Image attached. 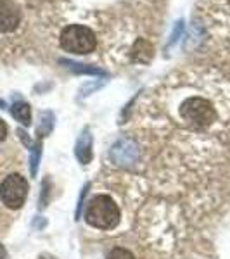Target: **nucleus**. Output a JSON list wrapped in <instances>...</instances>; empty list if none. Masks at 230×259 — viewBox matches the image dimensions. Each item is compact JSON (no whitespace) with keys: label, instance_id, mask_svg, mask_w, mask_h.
<instances>
[{"label":"nucleus","instance_id":"nucleus-1","mask_svg":"<svg viewBox=\"0 0 230 259\" xmlns=\"http://www.w3.org/2000/svg\"><path fill=\"white\" fill-rule=\"evenodd\" d=\"M120 207L109 195H95L85 206V221L94 228L112 230L120 225Z\"/></svg>","mask_w":230,"mask_h":259},{"label":"nucleus","instance_id":"nucleus-2","mask_svg":"<svg viewBox=\"0 0 230 259\" xmlns=\"http://www.w3.org/2000/svg\"><path fill=\"white\" fill-rule=\"evenodd\" d=\"M95 45H97L95 33L82 24H69L61 33V47L69 54L85 56L95 49Z\"/></svg>","mask_w":230,"mask_h":259},{"label":"nucleus","instance_id":"nucleus-3","mask_svg":"<svg viewBox=\"0 0 230 259\" xmlns=\"http://www.w3.org/2000/svg\"><path fill=\"white\" fill-rule=\"evenodd\" d=\"M180 116L187 123L206 128L216 121V111L210 100L203 97H190L180 106Z\"/></svg>","mask_w":230,"mask_h":259},{"label":"nucleus","instance_id":"nucleus-4","mask_svg":"<svg viewBox=\"0 0 230 259\" xmlns=\"http://www.w3.org/2000/svg\"><path fill=\"white\" fill-rule=\"evenodd\" d=\"M28 182L24 177L18 173L9 175L0 185V199H2L4 206L9 209H19L23 204L26 202L28 197Z\"/></svg>","mask_w":230,"mask_h":259},{"label":"nucleus","instance_id":"nucleus-5","mask_svg":"<svg viewBox=\"0 0 230 259\" xmlns=\"http://www.w3.org/2000/svg\"><path fill=\"white\" fill-rule=\"evenodd\" d=\"M109 159L114 162L116 166L121 168H130V166L137 164L140 159V149L137 142L128 137L116 140L109 150Z\"/></svg>","mask_w":230,"mask_h":259},{"label":"nucleus","instance_id":"nucleus-6","mask_svg":"<svg viewBox=\"0 0 230 259\" xmlns=\"http://www.w3.org/2000/svg\"><path fill=\"white\" fill-rule=\"evenodd\" d=\"M21 11L12 0H0V33H11L19 26Z\"/></svg>","mask_w":230,"mask_h":259},{"label":"nucleus","instance_id":"nucleus-7","mask_svg":"<svg viewBox=\"0 0 230 259\" xmlns=\"http://www.w3.org/2000/svg\"><path fill=\"white\" fill-rule=\"evenodd\" d=\"M74 157L83 166L90 164L94 157V135L90 128H83L82 133L78 135L76 144H74Z\"/></svg>","mask_w":230,"mask_h":259},{"label":"nucleus","instance_id":"nucleus-8","mask_svg":"<svg viewBox=\"0 0 230 259\" xmlns=\"http://www.w3.org/2000/svg\"><path fill=\"white\" fill-rule=\"evenodd\" d=\"M11 114L18 123H21L23 126H30L31 124V107L28 102L24 100H16L11 106Z\"/></svg>","mask_w":230,"mask_h":259},{"label":"nucleus","instance_id":"nucleus-9","mask_svg":"<svg viewBox=\"0 0 230 259\" xmlns=\"http://www.w3.org/2000/svg\"><path fill=\"white\" fill-rule=\"evenodd\" d=\"M152 57V47L145 40H139L133 47V59L137 62H149Z\"/></svg>","mask_w":230,"mask_h":259},{"label":"nucleus","instance_id":"nucleus-10","mask_svg":"<svg viewBox=\"0 0 230 259\" xmlns=\"http://www.w3.org/2000/svg\"><path fill=\"white\" fill-rule=\"evenodd\" d=\"M62 64L66 66L68 69H71L73 73H78V74H99V76H102V74H106L102 69H99V68H92V66H87V64H80V62H73V61H68V59H64V61H61Z\"/></svg>","mask_w":230,"mask_h":259},{"label":"nucleus","instance_id":"nucleus-11","mask_svg":"<svg viewBox=\"0 0 230 259\" xmlns=\"http://www.w3.org/2000/svg\"><path fill=\"white\" fill-rule=\"evenodd\" d=\"M40 157H42V142L39 140L30 149V173H31V177H36V173H39Z\"/></svg>","mask_w":230,"mask_h":259},{"label":"nucleus","instance_id":"nucleus-12","mask_svg":"<svg viewBox=\"0 0 230 259\" xmlns=\"http://www.w3.org/2000/svg\"><path fill=\"white\" fill-rule=\"evenodd\" d=\"M54 128V114L52 112H42V123L39 130H36V133H39L40 139H44V137H47L50 132H52Z\"/></svg>","mask_w":230,"mask_h":259},{"label":"nucleus","instance_id":"nucleus-13","mask_svg":"<svg viewBox=\"0 0 230 259\" xmlns=\"http://www.w3.org/2000/svg\"><path fill=\"white\" fill-rule=\"evenodd\" d=\"M107 259H135V256H133L130 250L123 247H116L107 254Z\"/></svg>","mask_w":230,"mask_h":259},{"label":"nucleus","instance_id":"nucleus-14","mask_svg":"<svg viewBox=\"0 0 230 259\" xmlns=\"http://www.w3.org/2000/svg\"><path fill=\"white\" fill-rule=\"evenodd\" d=\"M49 192H50V182L49 178H45L44 182H42V197H40V207L44 209L45 206H47L49 202Z\"/></svg>","mask_w":230,"mask_h":259},{"label":"nucleus","instance_id":"nucleus-15","mask_svg":"<svg viewBox=\"0 0 230 259\" xmlns=\"http://www.w3.org/2000/svg\"><path fill=\"white\" fill-rule=\"evenodd\" d=\"M89 189H90V183H87V185L83 187L82 192H80V199H78L76 212H74V218H76V220H80V216H82V211H83V200H85V195H87V192H89Z\"/></svg>","mask_w":230,"mask_h":259},{"label":"nucleus","instance_id":"nucleus-16","mask_svg":"<svg viewBox=\"0 0 230 259\" xmlns=\"http://www.w3.org/2000/svg\"><path fill=\"white\" fill-rule=\"evenodd\" d=\"M182 30H183V23H182V21H178V23H177V26H175V30H173V33H171L170 45H171V44H175V41L178 40V36H180Z\"/></svg>","mask_w":230,"mask_h":259},{"label":"nucleus","instance_id":"nucleus-17","mask_svg":"<svg viewBox=\"0 0 230 259\" xmlns=\"http://www.w3.org/2000/svg\"><path fill=\"white\" fill-rule=\"evenodd\" d=\"M7 139V124L4 123V119H0V142Z\"/></svg>","mask_w":230,"mask_h":259},{"label":"nucleus","instance_id":"nucleus-18","mask_svg":"<svg viewBox=\"0 0 230 259\" xmlns=\"http://www.w3.org/2000/svg\"><path fill=\"white\" fill-rule=\"evenodd\" d=\"M0 259H7V250L2 244H0Z\"/></svg>","mask_w":230,"mask_h":259},{"label":"nucleus","instance_id":"nucleus-19","mask_svg":"<svg viewBox=\"0 0 230 259\" xmlns=\"http://www.w3.org/2000/svg\"><path fill=\"white\" fill-rule=\"evenodd\" d=\"M39 259H54L52 256H49V254H42V256Z\"/></svg>","mask_w":230,"mask_h":259},{"label":"nucleus","instance_id":"nucleus-20","mask_svg":"<svg viewBox=\"0 0 230 259\" xmlns=\"http://www.w3.org/2000/svg\"><path fill=\"white\" fill-rule=\"evenodd\" d=\"M4 107H6V102H2V100H0V109H4Z\"/></svg>","mask_w":230,"mask_h":259}]
</instances>
